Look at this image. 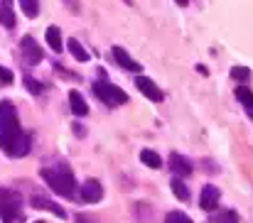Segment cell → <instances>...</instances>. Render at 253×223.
Returning <instances> with one entry per match:
<instances>
[{
	"label": "cell",
	"mask_w": 253,
	"mask_h": 223,
	"mask_svg": "<svg viewBox=\"0 0 253 223\" xmlns=\"http://www.w3.org/2000/svg\"><path fill=\"white\" fill-rule=\"evenodd\" d=\"M0 148L10 157H25L30 149V138L22 133L17 113L10 101L0 103Z\"/></svg>",
	"instance_id": "6da1fadb"
},
{
	"label": "cell",
	"mask_w": 253,
	"mask_h": 223,
	"mask_svg": "<svg viewBox=\"0 0 253 223\" xmlns=\"http://www.w3.org/2000/svg\"><path fill=\"white\" fill-rule=\"evenodd\" d=\"M42 179H44V182L52 186V191H57L59 196L72 199V196L77 194V179H74V174L67 172V169H49V167H44V169H42Z\"/></svg>",
	"instance_id": "7a4b0ae2"
},
{
	"label": "cell",
	"mask_w": 253,
	"mask_h": 223,
	"mask_svg": "<svg viewBox=\"0 0 253 223\" xmlns=\"http://www.w3.org/2000/svg\"><path fill=\"white\" fill-rule=\"evenodd\" d=\"M22 211V199L12 189H0V219L5 223H12L20 219Z\"/></svg>",
	"instance_id": "3957f363"
},
{
	"label": "cell",
	"mask_w": 253,
	"mask_h": 223,
	"mask_svg": "<svg viewBox=\"0 0 253 223\" xmlns=\"http://www.w3.org/2000/svg\"><path fill=\"white\" fill-rule=\"evenodd\" d=\"M93 93H96L106 106H123V103H128V93H126L123 88L108 83V81H96V83H93Z\"/></svg>",
	"instance_id": "277c9868"
},
{
	"label": "cell",
	"mask_w": 253,
	"mask_h": 223,
	"mask_svg": "<svg viewBox=\"0 0 253 223\" xmlns=\"http://www.w3.org/2000/svg\"><path fill=\"white\" fill-rule=\"evenodd\" d=\"M79 191H82L79 199H82L84 204H98V201L103 199V186H101L98 179H86Z\"/></svg>",
	"instance_id": "5b68a950"
},
{
	"label": "cell",
	"mask_w": 253,
	"mask_h": 223,
	"mask_svg": "<svg viewBox=\"0 0 253 223\" xmlns=\"http://www.w3.org/2000/svg\"><path fill=\"white\" fill-rule=\"evenodd\" d=\"M20 49H22V57H25L27 64H40L42 62V49H40V44L32 37H22Z\"/></svg>",
	"instance_id": "8992f818"
},
{
	"label": "cell",
	"mask_w": 253,
	"mask_h": 223,
	"mask_svg": "<svg viewBox=\"0 0 253 223\" xmlns=\"http://www.w3.org/2000/svg\"><path fill=\"white\" fill-rule=\"evenodd\" d=\"M111 54H113V59H116L126 72H133V74H140V72H143V67H140V64H138V62H135V59L123 49V47H113V49H111Z\"/></svg>",
	"instance_id": "52a82bcc"
},
{
	"label": "cell",
	"mask_w": 253,
	"mask_h": 223,
	"mask_svg": "<svg viewBox=\"0 0 253 223\" xmlns=\"http://www.w3.org/2000/svg\"><path fill=\"white\" fill-rule=\"evenodd\" d=\"M135 86H138V88H140V91H143V93L150 98V101H155V103H160V101L165 98V93H163V91H160V88H158V86H155V83L148 78V76H138V78H135Z\"/></svg>",
	"instance_id": "ba28073f"
},
{
	"label": "cell",
	"mask_w": 253,
	"mask_h": 223,
	"mask_svg": "<svg viewBox=\"0 0 253 223\" xmlns=\"http://www.w3.org/2000/svg\"><path fill=\"white\" fill-rule=\"evenodd\" d=\"M169 172H174L177 177H189L192 174V164L179 152H169Z\"/></svg>",
	"instance_id": "9c48e42d"
},
{
	"label": "cell",
	"mask_w": 253,
	"mask_h": 223,
	"mask_svg": "<svg viewBox=\"0 0 253 223\" xmlns=\"http://www.w3.org/2000/svg\"><path fill=\"white\" fill-rule=\"evenodd\" d=\"M219 199H221V191L216 186H204L202 189V199H199V206L204 211H214L219 206Z\"/></svg>",
	"instance_id": "30bf717a"
},
{
	"label": "cell",
	"mask_w": 253,
	"mask_h": 223,
	"mask_svg": "<svg viewBox=\"0 0 253 223\" xmlns=\"http://www.w3.org/2000/svg\"><path fill=\"white\" fill-rule=\"evenodd\" d=\"M69 106H72V113L74 115H79V118L88 115V106H86L84 96L79 91H69Z\"/></svg>",
	"instance_id": "8fae6325"
},
{
	"label": "cell",
	"mask_w": 253,
	"mask_h": 223,
	"mask_svg": "<svg viewBox=\"0 0 253 223\" xmlns=\"http://www.w3.org/2000/svg\"><path fill=\"white\" fill-rule=\"evenodd\" d=\"M32 206H37V209H47V211H52L57 219H67V211H64L59 204H52V201H47V199H42V196H35V199H32Z\"/></svg>",
	"instance_id": "7c38bea8"
},
{
	"label": "cell",
	"mask_w": 253,
	"mask_h": 223,
	"mask_svg": "<svg viewBox=\"0 0 253 223\" xmlns=\"http://www.w3.org/2000/svg\"><path fill=\"white\" fill-rule=\"evenodd\" d=\"M44 35H47V42H49V47H52L54 52H62V32H59V27L49 25Z\"/></svg>",
	"instance_id": "4fadbf2b"
},
{
	"label": "cell",
	"mask_w": 253,
	"mask_h": 223,
	"mask_svg": "<svg viewBox=\"0 0 253 223\" xmlns=\"http://www.w3.org/2000/svg\"><path fill=\"white\" fill-rule=\"evenodd\" d=\"M67 47H69V52H72V57H74L77 62H88V52L82 47V42H79V39H74V37H72V39L67 42Z\"/></svg>",
	"instance_id": "5bb4252c"
},
{
	"label": "cell",
	"mask_w": 253,
	"mask_h": 223,
	"mask_svg": "<svg viewBox=\"0 0 253 223\" xmlns=\"http://www.w3.org/2000/svg\"><path fill=\"white\" fill-rule=\"evenodd\" d=\"M140 162H143L145 167H153V169L163 167V159H160V154H158V152H153V149H143V152H140Z\"/></svg>",
	"instance_id": "9a60e30c"
},
{
	"label": "cell",
	"mask_w": 253,
	"mask_h": 223,
	"mask_svg": "<svg viewBox=\"0 0 253 223\" xmlns=\"http://www.w3.org/2000/svg\"><path fill=\"white\" fill-rule=\"evenodd\" d=\"M236 98H239V101H241V103L246 106L249 115L253 118V93H251V91H249L246 86H239V88H236Z\"/></svg>",
	"instance_id": "2e32d148"
},
{
	"label": "cell",
	"mask_w": 253,
	"mask_h": 223,
	"mask_svg": "<svg viewBox=\"0 0 253 223\" xmlns=\"http://www.w3.org/2000/svg\"><path fill=\"white\" fill-rule=\"evenodd\" d=\"M169 186H172V191H174V196H177L179 201H189V191H187V186H184V182H182L179 177H174V179L169 182Z\"/></svg>",
	"instance_id": "e0dca14e"
},
{
	"label": "cell",
	"mask_w": 253,
	"mask_h": 223,
	"mask_svg": "<svg viewBox=\"0 0 253 223\" xmlns=\"http://www.w3.org/2000/svg\"><path fill=\"white\" fill-rule=\"evenodd\" d=\"M20 7L27 17H37L40 15V0H20Z\"/></svg>",
	"instance_id": "ac0fdd59"
},
{
	"label": "cell",
	"mask_w": 253,
	"mask_h": 223,
	"mask_svg": "<svg viewBox=\"0 0 253 223\" xmlns=\"http://www.w3.org/2000/svg\"><path fill=\"white\" fill-rule=\"evenodd\" d=\"M0 22L5 27H15V15H12L10 5H5V2H0Z\"/></svg>",
	"instance_id": "d6986e66"
},
{
	"label": "cell",
	"mask_w": 253,
	"mask_h": 223,
	"mask_svg": "<svg viewBox=\"0 0 253 223\" xmlns=\"http://www.w3.org/2000/svg\"><path fill=\"white\" fill-rule=\"evenodd\" d=\"M216 223H239V214L236 211H219Z\"/></svg>",
	"instance_id": "ffe728a7"
},
{
	"label": "cell",
	"mask_w": 253,
	"mask_h": 223,
	"mask_svg": "<svg viewBox=\"0 0 253 223\" xmlns=\"http://www.w3.org/2000/svg\"><path fill=\"white\" fill-rule=\"evenodd\" d=\"M165 223H192V219L187 214H182V211H169Z\"/></svg>",
	"instance_id": "44dd1931"
},
{
	"label": "cell",
	"mask_w": 253,
	"mask_h": 223,
	"mask_svg": "<svg viewBox=\"0 0 253 223\" xmlns=\"http://www.w3.org/2000/svg\"><path fill=\"white\" fill-rule=\"evenodd\" d=\"M231 76H234L236 81H249V78H251V69H246V67H234V69H231Z\"/></svg>",
	"instance_id": "7402d4cb"
},
{
	"label": "cell",
	"mask_w": 253,
	"mask_h": 223,
	"mask_svg": "<svg viewBox=\"0 0 253 223\" xmlns=\"http://www.w3.org/2000/svg\"><path fill=\"white\" fill-rule=\"evenodd\" d=\"M15 81V74L10 72V69H5V67H0V86H10Z\"/></svg>",
	"instance_id": "603a6c76"
},
{
	"label": "cell",
	"mask_w": 253,
	"mask_h": 223,
	"mask_svg": "<svg viewBox=\"0 0 253 223\" xmlns=\"http://www.w3.org/2000/svg\"><path fill=\"white\" fill-rule=\"evenodd\" d=\"M25 86H27L32 93H42V91H44V86H42L40 81H35L32 76H27V78H25Z\"/></svg>",
	"instance_id": "cb8c5ba5"
},
{
	"label": "cell",
	"mask_w": 253,
	"mask_h": 223,
	"mask_svg": "<svg viewBox=\"0 0 253 223\" xmlns=\"http://www.w3.org/2000/svg\"><path fill=\"white\" fill-rule=\"evenodd\" d=\"M174 2H177V5H187L189 0H174Z\"/></svg>",
	"instance_id": "d4e9b609"
},
{
	"label": "cell",
	"mask_w": 253,
	"mask_h": 223,
	"mask_svg": "<svg viewBox=\"0 0 253 223\" xmlns=\"http://www.w3.org/2000/svg\"><path fill=\"white\" fill-rule=\"evenodd\" d=\"M2 2H5V5H10V2H12V0H2Z\"/></svg>",
	"instance_id": "484cf974"
},
{
	"label": "cell",
	"mask_w": 253,
	"mask_h": 223,
	"mask_svg": "<svg viewBox=\"0 0 253 223\" xmlns=\"http://www.w3.org/2000/svg\"><path fill=\"white\" fill-rule=\"evenodd\" d=\"M79 223H86V221H84V219H79Z\"/></svg>",
	"instance_id": "4316f807"
},
{
	"label": "cell",
	"mask_w": 253,
	"mask_h": 223,
	"mask_svg": "<svg viewBox=\"0 0 253 223\" xmlns=\"http://www.w3.org/2000/svg\"><path fill=\"white\" fill-rule=\"evenodd\" d=\"M35 223H44V221H35Z\"/></svg>",
	"instance_id": "83f0119b"
}]
</instances>
